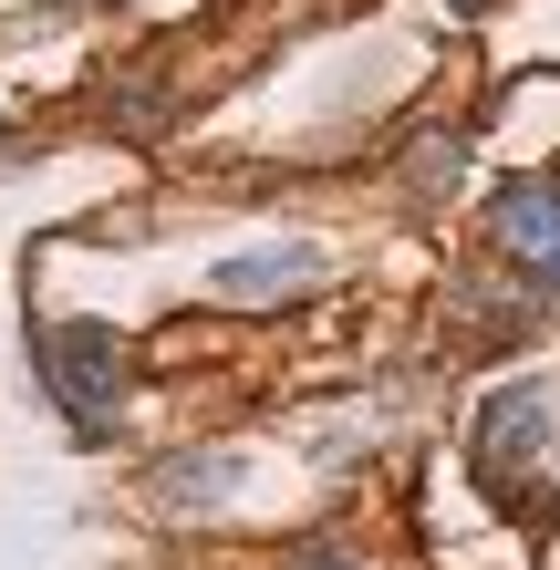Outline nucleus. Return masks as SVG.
Returning a JSON list of instances; mask_svg holds the SVG:
<instances>
[{"mask_svg":"<svg viewBox=\"0 0 560 570\" xmlns=\"http://www.w3.org/2000/svg\"><path fill=\"white\" fill-rule=\"evenodd\" d=\"M42 374H52V394H62L73 425H105L115 394H125V343L105 322H52L42 332Z\"/></svg>","mask_w":560,"mask_h":570,"instance_id":"obj_1","label":"nucleus"},{"mask_svg":"<svg viewBox=\"0 0 560 570\" xmlns=\"http://www.w3.org/2000/svg\"><path fill=\"white\" fill-rule=\"evenodd\" d=\"M540 435H550V405H540V384H509L499 405H488V425H478V466L499 488H519V466L540 456Z\"/></svg>","mask_w":560,"mask_h":570,"instance_id":"obj_2","label":"nucleus"},{"mask_svg":"<svg viewBox=\"0 0 560 570\" xmlns=\"http://www.w3.org/2000/svg\"><path fill=\"white\" fill-rule=\"evenodd\" d=\"M499 249L509 259H560V187L550 177H530V187H499Z\"/></svg>","mask_w":560,"mask_h":570,"instance_id":"obj_3","label":"nucleus"},{"mask_svg":"<svg viewBox=\"0 0 560 570\" xmlns=\"http://www.w3.org/2000/svg\"><path fill=\"white\" fill-rule=\"evenodd\" d=\"M302 281H322L312 249H249V259L218 271V301H271V291H302Z\"/></svg>","mask_w":560,"mask_h":570,"instance_id":"obj_4","label":"nucleus"}]
</instances>
